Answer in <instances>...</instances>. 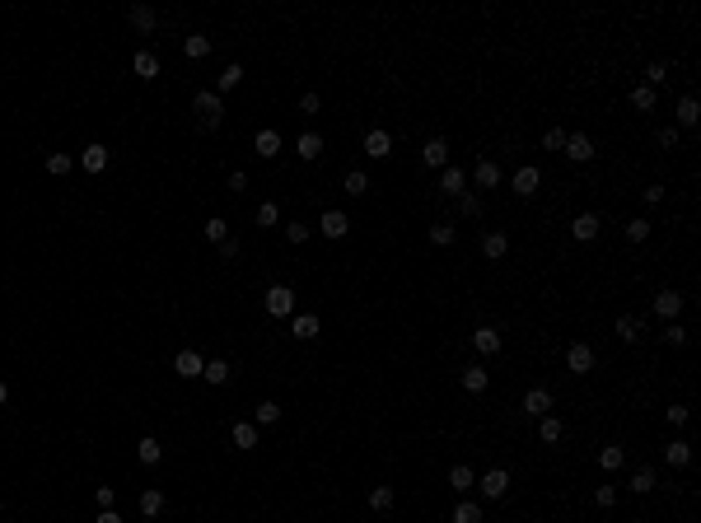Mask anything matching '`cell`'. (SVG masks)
Returning a JSON list of instances; mask_svg holds the SVG:
<instances>
[{
    "mask_svg": "<svg viewBox=\"0 0 701 523\" xmlns=\"http://www.w3.org/2000/svg\"><path fill=\"white\" fill-rule=\"evenodd\" d=\"M262 299H266V313H271V318H295V290H290V285H271Z\"/></svg>",
    "mask_w": 701,
    "mask_h": 523,
    "instance_id": "cell-1",
    "label": "cell"
},
{
    "mask_svg": "<svg viewBox=\"0 0 701 523\" xmlns=\"http://www.w3.org/2000/svg\"><path fill=\"white\" fill-rule=\"evenodd\" d=\"M192 112H202V122H206V126H216V122H220V112H225V98H220V93H211V89H202L197 98H192Z\"/></svg>",
    "mask_w": 701,
    "mask_h": 523,
    "instance_id": "cell-2",
    "label": "cell"
},
{
    "mask_svg": "<svg viewBox=\"0 0 701 523\" xmlns=\"http://www.w3.org/2000/svg\"><path fill=\"white\" fill-rule=\"evenodd\" d=\"M598 360H594V346H585V341H575L571 351H566V370L571 374H589Z\"/></svg>",
    "mask_w": 701,
    "mask_h": 523,
    "instance_id": "cell-3",
    "label": "cell"
},
{
    "mask_svg": "<svg viewBox=\"0 0 701 523\" xmlns=\"http://www.w3.org/2000/svg\"><path fill=\"white\" fill-rule=\"evenodd\" d=\"M683 304H687V299L678 290H659V294H654V313H659V318H669V323H678Z\"/></svg>",
    "mask_w": 701,
    "mask_h": 523,
    "instance_id": "cell-4",
    "label": "cell"
},
{
    "mask_svg": "<svg viewBox=\"0 0 701 523\" xmlns=\"http://www.w3.org/2000/svg\"><path fill=\"white\" fill-rule=\"evenodd\" d=\"M365 154H370V159H389V154H393V136L384 131V126L365 131Z\"/></svg>",
    "mask_w": 701,
    "mask_h": 523,
    "instance_id": "cell-5",
    "label": "cell"
},
{
    "mask_svg": "<svg viewBox=\"0 0 701 523\" xmlns=\"http://www.w3.org/2000/svg\"><path fill=\"white\" fill-rule=\"evenodd\" d=\"M173 370L183 374V379H202L206 360H202V355H197V351H192V346H187V351H178V355H173Z\"/></svg>",
    "mask_w": 701,
    "mask_h": 523,
    "instance_id": "cell-6",
    "label": "cell"
},
{
    "mask_svg": "<svg viewBox=\"0 0 701 523\" xmlns=\"http://www.w3.org/2000/svg\"><path fill=\"white\" fill-rule=\"evenodd\" d=\"M477 486L486 491V500H500V495L510 491V472H505V467H491V472H486V477L477 481Z\"/></svg>",
    "mask_w": 701,
    "mask_h": 523,
    "instance_id": "cell-7",
    "label": "cell"
},
{
    "mask_svg": "<svg viewBox=\"0 0 701 523\" xmlns=\"http://www.w3.org/2000/svg\"><path fill=\"white\" fill-rule=\"evenodd\" d=\"M421 159H425L430 169H449V145H444L439 136H430L425 145H421Z\"/></svg>",
    "mask_w": 701,
    "mask_h": 523,
    "instance_id": "cell-8",
    "label": "cell"
},
{
    "mask_svg": "<svg viewBox=\"0 0 701 523\" xmlns=\"http://www.w3.org/2000/svg\"><path fill=\"white\" fill-rule=\"evenodd\" d=\"M318 229H323V238H346V229H351V220H346L342 211H323V220H318Z\"/></svg>",
    "mask_w": 701,
    "mask_h": 523,
    "instance_id": "cell-9",
    "label": "cell"
},
{
    "mask_svg": "<svg viewBox=\"0 0 701 523\" xmlns=\"http://www.w3.org/2000/svg\"><path fill=\"white\" fill-rule=\"evenodd\" d=\"M552 411V393L547 388H529L524 393V416H547Z\"/></svg>",
    "mask_w": 701,
    "mask_h": 523,
    "instance_id": "cell-10",
    "label": "cell"
},
{
    "mask_svg": "<svg viewBox=\"0 0 701 523\" xmlns=\"http://www.w3.org/2000/svg\"><path fill=\"white\" fill-rule=\"evenodd\" d=\"M566 159L589 164V159H594V140H589V136H566Z\"/></svg>",
    "mask_w": 701,
    "mask_h": 523,
    "instance_id": "cell-11",
    "label": "cell"
},
{
    "mask_svg": "<svg viewBox=\"0 0 701 523\" xmlns=\"http://www.w3.org/2000/svg\"><path fill=\"white\" fill-rule=\"evenodd\" d=\"M252 150L262 154V159H271V154H280V131H271V126H262V131L252 136Z\"/></svg>",
    "mask_w": 701,
    "mask_h": 523,
    "instance_id": "cell-12",
    "label": "cell"
},
{
    "mask_svg": "<svg viewBox=\"0 0 701 523\" xmlns=\"http://www.w3.org/2000/svg\"><path fill=\"white\" fill-rule=\"evenodd\" d=\"M538 183H543V173L533 169V164H524V169L514 173V192H519V197H533V192H538Z\"/></svg>",
    "mask_w": 701,
    "mask_h": 523,
    "instance_id": "cell-13",
    "label": "cell"
},
{
    "mask_svg": "<svg viewBox=\"0 0 701 523\" xmlns=\"http://www.w3.org/2000/svg\"><path fill=\"white\" fill-rule=\"evenodd\" d=\"M463 183H467V173L463 169H439V192H449V197H463Z\"/></svg>",
    "mask_w": 701,
    "mask_h": 523,
    "instance_id": "cell-14",
    "label": "cell"
},
{
    "mask_svg": "<svg viewBox=\"0 0 701 523\" xmlns=\"http://www.w3.org/2000/svg\"><path fill=\"white\" fill-rule=\"evenodd\" d=\"M80 164H84L89 173H103V169H108V145H84Z\"/></svg>",
    "mask_w": 701,
    "mask_h": 523,
    "instance_id": "cell-15",
    "label": "cell"
},
{
    "mask_svg": "<svg viewBox=\"0 0 701 523\" xmlns=\"http://www.w3.org/2000/svg\"><path fill=\"white\" fill-rule=\"evenodd\" d=\"M664 458H669V467H687V462H692V444H687V439H669V444H664Z\"/></svg>",
    "mask_w": 701,
    "mask_h": 523,
    "instance_id": "cell-16",
    "label": "cell"
},
{
    "mask_svg": "<svg viewBox=\"0 0 701 523\" xmlns=\"http://www.w3.org/2000/svg\"><path fill=\"white\" fill-rule=\"evenodd\" d=\"M482 252H486L491 262H500L505 252H510V238H505V234H496V229H491V234H482Z\"/></svg>",
    "mask_w": 701,
    "mask_h": 523,
    "instance_id": "cell-17",
    "label": "cell"
},
{
    "mask_svg": "<svg viewBox=\"0 0 701 523\" xmlns=\"http://www.w3.org/2000/svg\"><path fill=\"white\" fill-rule=\"evenodd\" d=\"M472 346H477L482 355H496L500 351V332L496 327H477V332H472Z\"/></svg>",
    "mask_w": 701,
    "mask_h": 523,
    "instance_id": "cell-18",
    "label": "cell"
},
{
    "mask_svg": "<svg viewBox=\"0 0 701 523\" xmlns=\"http://www.w3.org/2000/svg\"><path fill=\"white\" fill-rule=\"evenodd\" d=\"M229 439H234V448H257V425H252V420H239L229 430Z\"/></svg>",
    "mask_w": 701,
    "mask_h": 523,
    "instance_id": "cell-19",
    "label": "cell"
},
{
    "mask_svg": "<svg viewBox=\"0 0 701 523\" xmlns=\"http://www.w3.org/2000/svg\"><path fill=\"white\" fill-rule=\"evenodd\" d=\"M571 234H575L580 243H589V238H598V215H589V211H585V215H575Z\"/></svg>",
    "mask_w": 701,
    "mask_h": 523,
    "instance_id": "cell-20",
    "label": "cell"
},
{
    "mask_svg": "<svg viewBox=\"0 0 701 523\" xmlns=\"http://www.w3.org/2000/svg\"><path fill=\"white\" fill-rule=\"evenodd\" d=\"M183 52H187V61H206V56H211V38H206V33H192L183 43Z\"/></svg>",
    "mask_w": 701,
    "mask_h": 523,
    "instance_id": "cell-21",
    "label": "cell"
},
{
    "mask_svg": "<svg viewBox=\"0 0 701 523\" xmlns=\"http://www.w3.org/2000/svg\"><path fill=\"white\" fill-rule=\"evenodd\" d=\"M318 332H323V323H318L313 313H295V337H299V341H313Z\"/></svg>",
    "mask_w": 701,
    "mask_h": 523,
    "instance_id": "cell-22",
    "label": "cell"
},
{
    "mask_svg": "<svg viewBox=\"0 0 701 523\" xmlns=\"http://www.w3.org/2000/svg\"><path fill=\"white\" fill-rule=\"evenodd\" d=\"M622 462H626L622 444H608V448H598V467H603V472H617Z\"/></svg>",
    "mask_w": 701,
    "mask_h": 523,
    "instance_id": "cell-23",
    "label": "cell"
},
{
    "mask_svg": "<svg viewBox=\"0 0 701 523\" xmlns=\"http://www.w3.org/2000/svg\"><path fill=\"white\" fill-rule=\"evenodd\" d=\"M449 486H453V491H472V486H477V477H472V467H467V462L449 467Z\"/></svg>",
    "mask_w": 701,
    "mask_h": 523,
    "instance_id": "cell-24",
    "label": "cell"
},
{
    "mask_svg": "<svg viewBox=\"0 0 701 523\" xmlns=\"http://www.w3.org/2000/svg\"><path fill=\"white\" fill-rule=\"evenodd\" d=\"M136 458L145 462V467H155V462L164 458V448H159V439H150V434H145V439L136 444Z\"/></svg>",
    "mask_w": 701,
    "mask_h": 523,
    "instance_id": "cell-25",
    "label": "cell"
},
{
    "mask_svg": "<svg viewBox=\"0 0 701 523\" xmlns=\"http://www.w3.org/2000/svg\"><path fill=\"white\" fill-rule=\"evenodd\" d=\"M295 150H299V159H318V154H323V136H318V131H304Z\"/></svg>",
    "mask_w": 701,
    "mask_h": 523,
    "instance_id": "cell-26",
    "label": "cell"
},
{
    "mask_svg": "<svg viewBox=\"0 0 701 523\" xmlns=\"http://www.w3.org/2000/svg\"><path fill=\"white\" fill-rule=\"evenodd\" d=\"M131 66H136L140 79H155L159 75V56H155V52H136V61H131Z\"/></svg>",
    "mask_w": 701,
    "mask_h": 523,
    "instance_id": "cell-27",
    "label": "cell"
},
{
    "mask_svg": "<svg viewBox=\"0 0 701 523\" xmlns=\"http://www.w3.org/2000/svg\"><path fill=\"white\" fill-rule=\"evenodd\" d=\"M393 500H398V495H393V486H374V491H370V509H374V514H389Z\"/></svg>",
    "mask_w": 701,
    "mask_h": 523,
    "instance_id": "cell-28",
    "label": "cell"
},
{
    "mask_svg": "<svg viewBox=\"0 0 701 523\" xmlns=\"http://www.w3.org/2000/svg\"><path fill=\"white\" fill-rule=\"evenodd\" d=\"M472 178H477V187H496V183H500V164H491V159H482V164L472 169Z\"/></svg>",
    "mask_w": 701,
    "mask_h": 523,
    "instance_id": "cell-29",
    "label": "cell"
},
{
    "mask_svg": "<svg viewBox=\"0 0 701 523\" xmlns=\"http://www.w3.org/2000/svg\"><path fill=\"white\" fill-rule=\"evenodd\" d=\"M131 24H136L140 33H150V29H155V24H159V15H155V10H150V5H131Z\"/></svg>",
    "mask_w": 701,
    "mask_h": 523,
    "instance_id": "cell-30",
    "label": "cell"
},
{
    "mask_svg": "<svg viewBox=\"0 0 701 523\" xmlns=\"http://www.w3.org/2000/svg\"><path fill=\"white\" fill-rule=\"evenodd\" d=\"M697 117H701L697 98H692V93H687V98H678V126H697Z\"/></svg>",
    "mask_w": 701,
    "mask_h": 523,
    "instance_id": "cell-31",
    "label": "cell"
},
{
    "mask_svg": "<svg viewBox=\"0 0 701 523\" xmlns=\"http://www.w3.org/2000/svg\"><path fill=\"white\" fill-rule=\"evenodd\" d=\"M538 434H543V444H557L561 434H566V425H561V416H543V425H538Z\"/></svg>",
    "mask_w": 701,
    "mask_h": 523,
    "instance_id": "cell-32",
    "label": "cell"
},
{
    "mask_svg": "<svg viewBox=\"0 0 701 523\" xmlns=\"http://www.w3.org/2000/svg\"><path fill=\"white\" fill-rule=\"evenodd\" d=\"M463 388H467V393H486V370H482V365H467V370H463Z\"/></svg>",
    "mask_w": 701,
    "mask_h": 523,
    "instance_id": "cell-33",
    "label": "cell"
},
{
    "mask_svg": "<svg viewBox=\"0 0 701 523\" xmlns=\"http://www.w3.org/2000/svg\"><path fill=\"white\" fill-rule=\"evenodd\" d=\"M449 523H482V505H472V500H463V505L449 514Z\"/></svg>",
    "mask_w": 701,
    "mask_h": 523,
    "instance_id": "cell-34",
    "label": "cell"
},
{
    "mask_svg": "<svg viewBox=\"0 0 701 523\" xmlns=\"http://www.w3.org/2000/svg\"><path fill=\"white\" fill-rule=\"evenodd\" d=\"M617 337H622V341H631V346H636V341H640V318H631V313H622V318H617Z\"/></svg>",
    "mask_w": 701,
    "mask_h": 523,
    "instance_id": "cell-35",
    "label": "cell"
},
{
    "mask_svg": "<svg viewBox=\"0 0 701 523\" xmlns=\"http://www.w3.org/2000/svg\"><path fill=\"white\" fill-rule=\"evenodd\" d=\"M202 379H206V384H229L234 374H229V365H225V360H211V365L202 370Z\"/></svg>",
    "mask_w": 701,
    "mask_h": 523,
    "instance_id": "cell-36",
    "label": "cell"
},
{
    "mask_svg": "<svg viewBox=\"0 0 701 523\" xmlns=\"http://www.w3.org/2000/svg\"><path fill=\"white\" fill-rule=\"evenodd\" d=\"M280 420V407L276 402H257V411H252V425H276Z\"/></svg>",
    "mask_w": 701,
    "mask_h": 523,
    "instance_id": "cell-37",
    "label": "cell"
},
{
    "mask_svg": "<svg viewBox=\"0 0 701 523\" xmlns=\"http://www.w3.org/2000/svg\"><path fill=\"white\" fill-rule=\"evenodd\" d=\"M140 514H145V519H159V514H164V495L145 491V495H140Z\"/></svg>",
    "mask_w": 701,
    "mask_h": 523,
    "instance_id": "cell-38",
    "label": "cell"
},
{
    "mask_svg": "<svg viewBox=\"0 0 701 523\" xmlns=\"http://www.w3.org/2000/svg\"><path fill=\"white\" fill-rule=\"evenodd\" d=\"M342 187H346V197H365V192H370V178L356 169V173H346V183H342Z\"/></svg>",
    "mask_w": 701,
    "mask_h": 523,
    "instance_id": "cell-39",
    "label": "cell"
},
{
    "mask_svg": "<svg viewBox=\"0 0 701 523\" xmlns=\"http://www.w3.org/2000/svg\"><path fill=\"white\" fill-rule=\"evenodd\" d=\"M622 234H626V243H645L650 238V220H631Z\"/></svg>",
    "mask_w": 701,
    "mask_h": 523,
    "instance_id": "cell-40",
    "label": "cell"
},
{
    "mask_svg": "<svg viewBox=\"0 0 701 523\" xmlns=\"http://www.w3.org/2000/svg\"><path fill=\"white\" fill-rule=\"evenodd\" d=\"M202 234H206V238H211V243H225V238H229V229H225V220H206V225H202Z\"/></svg>",
    "mask_w": 701,
    "mask_h": 523,
    "instance_id": "cell-41",
    "label": "cell"
},
{
    "mask_svg": "<svg viewBox=\"0 0 701 523\" xmlns=\"http://www.w3.org/2000/svg\"><path fill=\"white\" fill-rule=\"evenodd\" d=\"M631 103H636L640 112H650L654 108V89H650V84H636V89H631Z\"/></svg>",
    "mask_w": 701,
    "mask_h": 523,
    "instance_id": "cell-42",
    "label": "cell"
},
{
    "mask_svg": "<svg viewBox=\"0 0 701 523\" xmlns=\"http://www.w3.org/2000/svg\"><path fill=\"white\" fill-rule=\"evenodd\" d=\"M631 491H636V495L654 491V472H650V467H636V477H631Z\"/></svg>",
    "mask_w": 701,
    "mask_h": 523,
    "instance_id": "cell-43",
    "label": "cell"
},
{
    "mask_svg": "<svg viewBox=\"0 0 701 523\" xmlns=\"http://www.w3.org/2000/svg\"><path fill=\"white\" fill-rule=\"evenodd\" d=\"M664 79H669V66H664V61H654V66H645V84H650V89H659V84H664Z\"/></svg>",
    "mask_w": 701,
    "mask_h": 523,
    "instance_id": "cell-44",
    "label": "cell"
},
{
    "mask_svg": "<svg viewBox=\"0 0 701 523\" xmlns=\"http://www.w3.org/2000/svg\"><path fill=\"white\" fill-rule=\"evenodd\" d=\"M276 220H280V206L276 201H262V206H257V225L266 229V225H276Z\"/></svg>",
    "mask_w": 701,
    "mask_h": 523,
    "instance_id": "cell-45",
    "label": "cell"
},
{
    "mask_svg": "<svg viewBox=\"0 0 701 523\" xmlns=\"http://www.w3.org/2000/svg\"><path fill=\"white\" fill-rule=\"evenodd\" d=\"M543 150H552V154H561V150H566V131H561V126H552V131L543 136Z\"/></svg>",
    "mask_w": 701,
    "mask_h": 523,
    "instance_id": "cell-46",
    "label": "cell"
},
{
    "mask_svg": "<svg viewBox=\"0 0 701 523\" xmlns=\"http://www.w3.org/2000/svg\"><path fill=\"white\" fill-rule=\"evenodd\" d=\"M430 243H435V248H449V243H453V225H430Z\"/></svg>",
    "mask_w": 701,
    "mask_h": 523,
    "instance_id": "cell-47",
    "label": "cell"
},
{
    "mask_svg": "<svg viewBox=\"0 0 701 523\" xmlns=\"http://www.w3.org/2000/svg\"><path fill=\"white\" fill-rule=\"evenodd\" d=\"M239 79H243V66H225V75H220V93H229Z\"/></svg>",
    "mask_w": 701,
    "mask_h": 523,
    "instance_id": "cell-48",
    "label": "cell"
},
{
    "mask_svg": "<svg viewBox=\"0 0 701 523\" xmlns=\"http://www.w3.org/2000/svg\"><path fill=\"white\" fill-rule=\"evenodd\" d=\"M594 505L612 509V505H617V486H598V491H594Z\"/></svg>",
    "mask_w": 701,
    "mask_h": 523,
    "instance_id": "cell-49",
    "label": "cell"
},
{
    "mask_svg": "<svg viewBox=\"0 0 701 523\" xmlns=\"http://www.w3.org/2000/svg\"><path fill=\"white\" fill-rule=\"evenodd\" d=\"M70 164H75L70 154H52V159H47V173H56V178H61V173H70Z\"/></svg>",
    "mask_w": 701,
    "mask_h": 523,
    "instance_id": "cell-50",
    "label": "cell"
},
{
    "mask_svg": "<svg viewBox=\"0 0 701 523\" xmlns=\"http://www.w3.org/2000/svg\"><path fill=\"white\" fill-rule=\"evenodd\" d=\"M458 211H463V215L472 220V215H482V201L472 197V192H463V197H458Z\"/></svg>",
    "mask_w": 701,
    "mask_h": 523,
    "instance_id": "cell-51",
    "label": "cell"
},
{
    "mask_svg": "<svg viewBox=\"0 0 701 523\" xmlns=\"http://www.w3.org/2000/svg\"><path fill=\"white\" fill-rule=\"evenodd\" d=\"M664 416H669V425H673V430H678V425H687V416H692V411H687L683 402H673V407H669V411H664Z\"/></svg>",
    "mask_w": 701,
    "mask_h": 523,
    "instance_id": "cell-52",
    "label": "cell"
},
{
    "mask_svg": "<svg viewBox=\"0 0 701 523\" xmlns=\"http://www.w3.org/2000/svg\"><path fill=\"white\" fill-rule=\"evenodd\" d=\"M285 238H290V243H304V238H309V225H299V220H295V225H285Z\"/></svg>",
    "mask_w": 701,
    "mask_h": 523,
    "instance_id": "cell-53",
    "label": "cell"
},
{
    "mask_svg": "<svg viewBox=\"0 0 701 523\" xmlns=\"http://www.w3.org/2000/svg\"><path fill=\"white\" fill-rule=\"evenodd\" d=\"M664 341H669V346H687V332L678 323H669V327H664Z\"/></svg>",
    "mask_w": 701,
    "mask_h": 523,
    "instance_id": "cell-54",
    "label": "cell"
},
{
    "mask_svg": "<svg viewBox=\"0 0 701 523\" xmlns=\"http://www.w3.org/2000/svg\"><path fill=\"white\" fill-rule=\"evenodd\" d=\"M318 108H323V98H318V93H304V98H299V112H304V117H313Z\"/></svg>",
    "mask_w": 701,
    "mask_h": 523,
    "instance_id": "cell-55",
    "label": "cell"
},
{
    "mask_svg": "<svg viewBox=\"0 0 701 523\" xmlns=\"http://www.w3.org/2000/svg\"><path fill=\"white\" fill-rule=\"evenodd\" d=\"M659 145H664V150H673V145H678V131H673V126H664V131H659Z\"/></svg>",
    "mask_w": 701,
    "mask_h": 523,
    "instance_id": "cell-56",
    "label": "cell"
},
{
    "mask_svg": "<svg viewBox=\"0 0 701 523\" xmlns=\"http://www.w3.org/2000/svg\"><path fill=\"white\" fill-rule=\"evenodd\" d=\"M93 500H98L103 509H112V486H98V491H93Z\"/></svg>",
    "mask_w": 701,
    "mask_h": 523,
    "instance_id": "cell-57",
    "label": "cell"
},
{
    "mask_svg": "<svg viewBox=\"0 0 701 523\" xmlns=\"http://www.w3.org/2000/svg\"><path fill=\"white\" fill-rule=\"evenodd\" d=\"M248 187V173H229V192H243Z\"/></svg>",
    "mask_w": 701,
    "mask_h": 523,
    "instance_id": "cell-58",
    "label": "cell"
},
{
    "mask_svg": "<svg viewBox=\"0 0 701 523\" xmlns=\"http://www.w3.org/2000/svg\"><path fill=\"white\" fill-rule=\"evenodd\" d=\"M93 523H122V514H117V509H103V514H98Z\"/></svg>",
    "mask_w": 701,
    "mask_h": 523,
    "instance_id": "cell-59",
    "label": "cell"
},
{
    "mask_svg": "<svg viewBox=\"0 0 701 523\" xmlns=\"http://www.w3.org/2000/svg\"><path fill=\"white\" fill-rule=\"evenodd\" d=\"M5 402H10V388H5V384H0V407H5Z\"/></svg>",
    "mask_w": 701,
    "mask_h": 523,
    "instance_id": "cell-60",
    "label": "cell"
}]
</instances>
